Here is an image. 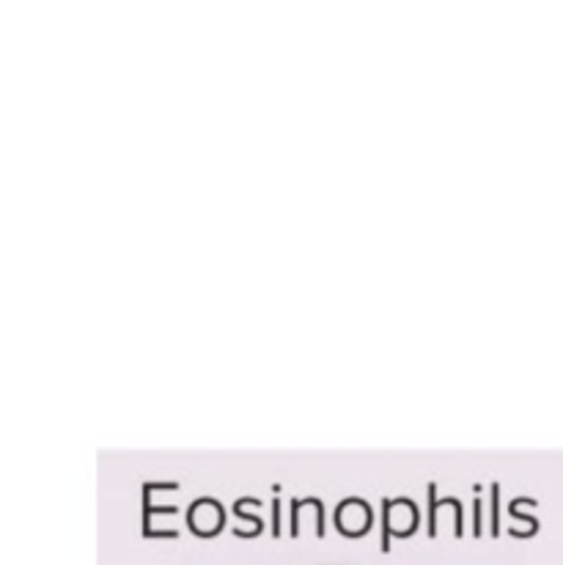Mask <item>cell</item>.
<instances>
[]
</instances>
